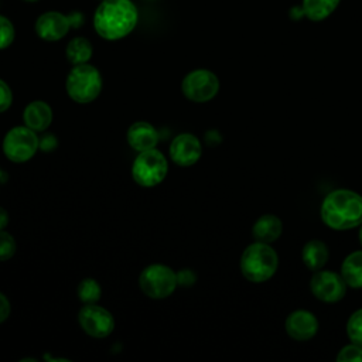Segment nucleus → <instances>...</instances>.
Here are the masks:
<instances>
[{
    "instance_id": "393cba45",
    "label": "nucleus",
    "mask_w": 362,
    "mask_h": 362,
    "mask_svg": "<svg viewBox=\"0 0 362 362\" xmlns=\"http://www.w3.org/2000/svg\"><path fill=\"white\" fill-rule=\"evenodd\" d=\"M338 362H349V361H358L362 362V346L356 344H351L344 346L338 355H337Z\"/></svg>"
},
{
    "instance_id": "412c9836",
    "label": "nucleus",
    "mask_w": 362,
    "mask_h": 362,
    "mask_svg": "<svg viewBox=\"0 0 362 362\" xmlns=\"http://www.w3.org/2000/svg\"><path fill=\"white\" fill-rule=\"evenodd\" d=\"M102 288L99 283L93 279H83L78 286V297L83 304L98 303L100 298Z\"/></svg>"
},
{
    "instance_id": "4468645a",
    "label": "nucleus",
    "mask_w": 362,
    "mask_h": 362,
    "mask_svg": "<svg viewBox=\"0 0 362 362\" xmlns=\"http://www.w3.org/2000/svg\"><path fill=\"white\" fill-rule=\"evenodd\" d=\"M127 143L139 153L146 151L157 146L158 133L153 124L147 122H136L127 130Z\"/></svg>"
},
{
    "instance_id": "b1692460",
    "label": "nucleus",
    "mask_w": 362,
    "mask_h": 362,
    "mask_svg": "<svg viewBox=\"0 0 362 362\" xmlns=\"http://www.w3.org/2000/svg\"><path fill=\"white\" fill-rule=\"evenodd\" d=\"M14 27L13 23L4 17L0 16V49L7 48L14 41Z\"/></svg>"
},
{
    "instance_id": "7c9ffc66",
    "label": "nucleus",
    "mask_w": 362,
    "mask_h": 362,
    "mask_svg": "<svg viewBox=\"0 0 362 362\" xmlns=\"http://www.w3.org/2000/svg\"><path fill=\"white\" fill-rule=\"evenodd\" d=\"M7 223H8V214L4 208L0 206V230L4 229L7 226Z\"/></svg>"
},
{
    "instance_id": "f8f14e48",
    "label": "nucleus",
    "mask_w": 362,
    "mask_h": 362,
    "mask_svg": "<svg viewBox=\"0 0 362 362\" xmlns=\"http://www.w3.org/2000/svg\"><path fill=\"white\" fill-rule=\"evenodd\" d=\"M69 28L68 16L59 11H47L35 21V33L44 41H58L68 34Z\"/></svg>"
},
{
    "instance_id": "f03ea898",
    "label": "nucleus",
    "mask_w": 362,
    "mask_h": 362,
    "mask_svg": "<svg viewBox=\"0 0 362 362\" xmlns=\"http://www.w3.org/2000/svg\"><path fill=\"white\" fill-rule=\"evenodd\" d=\"M322 222L335 230H346L362 223V197L351 189H335L321 204Z\"/></svg>"
},
{
    "instance_id": "423d86ee",
    "label": "nucleus",
    "mask_w": 362,
    "mask_h": 362,
    "mask_svg": "<svg viewBox=\"0 0 362 362\" xmlns=\"http://www.w3.org/2000/svg\"><path fill=\"white\" fill-rule=\"evenodd\" d=\"M139 284L141 291L150 298H165L175 290L178 284L177 273L165 264L147 266L140 277Z\"/></svg>"
},
{
    "instance_id": "cd10ccee",
    "label": "nucleus",
    "mask_w": 362,
    "mask_h": 362,
    "mask_svg": "<svg viewBox=\"0 0 362 362\" xmlns=\"http://www.w3.org/2000/svg\"><path fill=\"white\" fill-rule=\"evenodd\" d=\"M177 279H178V284L191 286L195 281V274L191 270H181L180 273H177Z\"/></svg>"
},
{
    "instance_id": "ddd939ff",
    "label": "nucleus",
    "mask_w": 362,
    "mask_h": 362,
    "mask_svg": "<svg viewBox=\"0 0 362 362\" xmlns=\"http://www.w3.org/2000/svg\"><path fill=\"white\" fill-rule=\"evenodd\" d=\"M286 331L296 341L311 339L318 331L317 317L307 310L293 311L286 318Z\"/></svg>"
},
{
    "instance_id": "6e6552de",
    "label": "nucleus",
    "mask_w": 362,
    "mask_h": 362,
    "mask_svg": "<svg viewBox=\"0 0 362 362\" xmlns=\"http://www.w3.org/2000/svg\"><path fill=\"white\" fill-rule=\"evenodd\" d=\"M181 89L187 99L197 103H204L215 98L218 93L219 79L208 69H195L185 75Z\"/></svg>"
},
{
    "instance_id": "a211bd4d",
    "label": "nucleus",
    "mask_w": 362,
    "mask_h": 362,
    "mask_svg": "<svg viewBox=\"0 0 362 362\" xmlns=\"http://www.w3.org/2000/svg\"><path fill=\"white\" fill-rule=\"evenodd\" d=\"M341 276L346 286L362 288V250L352 252L345 257L341 266Z\"/></svg>"
},
{
    "instance_id": "aec40b11",
    "label": "nucleus",
    "mask_w": 362,
    "mask_h": 362,
    "mask_svg": "<svg viewBox=\"0 0 362 362\" xmlns=\"http://www.w3.org/2000/svg\"><path fill=\"white\" fill-rule=\"evenodd\" d=\"M92 44L85 37H75L66 45V58L72 65L86 64L92 57Z\"/></svg>"
},
{
    "instance_id": "9b49d317",
    "label": "nucleus",
    "mask_w": 362,
    "mask_h": 362,
    "mask_svg": "<svg viewBox=\"0 0 362 362\" xmlns=\"http://www.w3.org/2000/svg\"><path fill=\"white\" fill-rule=\"evenodd\" d=\"M202 154V147L197 136L191 133H181L174 137L170 146V157L171 160L181 165L189 167L195 164Z\"/></svg>"
},
{
    "instance_id": "9d476101",
    "label": "nucleus",
    "mask_w": 362,
    "mask_h": 362,
    "mask_svg": "<svg viewBox=\"0 0 362 362\" xmlns=\"http://www.w3.org/2000/svg\"><path fill=\"white\" fill-rule=\"evenodd\" d=\"M311 293L324 303H337L346 293V283L342 276L331 270H317L310 281Z\"/></svg>"
},
{
    "instance_id": "0eeeda50",
    "label": "nucleus",
    "mask_w": 362,
    "mask_h": 362,
    "mask_svg": "<svg viewBox=\"0 0 362 362\" xmlns=\"http://www.w3.org/2000/svg\"><path fill=\"white\" fill-rule=\"evenodd\" d=\"M40 148V139L27 126H17L7 132L3 140V151L13 163L28 161Z\"/></svg>"
},
{
    "instance_id": "39448f33",
    "label": "nucleus",
    "mask_w": 362,
    "mask_h": 362,
    "mask_svg": "<svg viewBox=\"0 0 362 362\" xmlns=\"http://www.w3.org/2000/svg\"><path fill=\"white\" fill-rule=\"evenodd\" d=\"M168 170V163L161 151L156 147L140 151L132 165V175L141 187H154L160 184Z\"/></svg>"
},
{
    "instance_id": "f257e3e1",
    "label": "nucleus",
    "mask_w": 362,
    "mask_h": 362,
    "mask_svg": "<svg viewBox=\"0 0 362 362\" xmlns=\"http://www.w3.org/2000/svg\"><path fill=\"white\" fill-rule=\"evenodd\" d=\"M139 20L132 0H102L93 14L95 31L105 40L116 41L130 34Z\"/></svg>"
},
{
    "instance_id": "c85d7f7f",
    "label": "nucleus",
    "mask_w": 362,
    "mask_h": 362,
    "mask_svg": "<svg viewBox=\"0 0 362 362\" xmlns=\"http://www.w3.org/2000/svg\"><path fill=\"white\" fill-rule=\"evenodd\" d=\"M8 315H10V301L3 293H0V322L6 321Z\"/></svg>"
},
{
    "instance_id": "4be33fe9",
    "label": "nucleus",
    "mask_w": 362,
    "mask_h": 362,
    "mask_svg": "<svg viewBox=\"0 0 362 362\" xmlns=\"http://www.w3.org/2000/svg\"><path fill=\"white\" fill-rule=\"evenodd\" d=\"M346 335L351 342L362 346V308L356 310L346 322Z\"/></svg>"
},
{
    "instance_id": "2eb2a0df",
    "label": "nucleus",
    "mask_w": 362,
    "mask_h": 362,
    "mask_svg": "<svg viewBox=\"0 0 362 362\" xmlns=\"http://www.w3.org/2000/svg\"><path fill=\"white\" fill-rule=\"evenodd\" d=\"M23 120L24 124L31 130L42 132L52 122V109L44 100H34L25 106Z\"/></svg>"
},
{
    "instance_id": "20e7f679",
    "label": "nucleus",
    "mask_w": 362,
    "mask_h": 362,
    "mask_svg": "<svg viewBox=\"0 0 362 362\" xmlns=\"http://www.w3.org/2000/svg\"><path fill=\"white\" fill-rule=\"evenodd\" d=\"M102 90L100 72L89 64L74 65L66 76V92L74 102L89 103Z\"/></svg>"
},
{
    "instance_id": "bb28decb",
    "label": "nucleus",
    "mask_w": 362,
    "mask_h": 362,
    "mask_svg": "<svg viewBox=\"0 0 362 362\" xmlns=\"http://www.w3.org/2000/svg\"><path fill=\"white\" fill-rule=\"evenodd\" d=\"M57 144H58V141L54 134H45L40 139V148L42 151H51L57 147Z\"/></svg>"
},
{
    "instance_id": "5701e85b",
    "label": "nucleus",
    "mask_w": 362,
    "mask_h": 362,
    "mask_svg": "<svg viewBox=\"0 0 362 362\" xmlns=\"http://www.w3.org/2000/svg\"><path fill=\"white\" fill-rule=\"evenodd\" d=\"M17 245L14 238L6 232L4 229L0 230V262H6L8 259H11L16 253Z\"/></svg>"
},
{
    "instance_id": "473e14b6",
    "label": "nucleus",
    "mask_w": 362,
    "mask_h": 362,
    "mask_svg": "<svg viewBox=\"0 0 362 362\" xmlns=\"http://www.w3.org/2000/svg\"><path fill=\"white\" fill-rule=\"evenodd\" d=\"M362 225V223H361ZM359 242H361V245H362V226H361V229H359Z\"/></svg>"
},
{
    "instance_id": "dca6fc26",
    "label": "nucleus",
    "mask_w": 362,
    "mask_h": 362,
    "mask_svg": "<svg viewBox=\"0 0 362 362\" xmlns=\"http://www.w3.org/2000/svg\"><path fill=\"white\" fill-rule=\"evenodd\" d=\"M283 232V223L281 221L272 214L262 215L253 225L252 235L255 240L257 242H264V243H272L280 238Z\"/></svg>"
},
{
    "instance_id": "7ed1b4c3",
    "label": "nucleus",
    "mask_w": 362,
    "mask_h": 362,
    "mask_svg": "<svg viewBox=\"0 0 362 362\" xmlns=\"http://www.w3.org/2000/svg\"><path fill=\"white\" fill-rule=\"evenodd\" d=\"M279 257L276 250L264 242H255L249 245L240 257L242 274L253 283L269 280L277 270Z\"/></svg>"
},
{
    "instance_id": "6ab92c4d",
    "label": "nucleus",
    "mask_w": 362,
    "mask_h": 362,
    "mask_svg": "<svg viewBox=\"0 0 362 362\" xmlns=\"http://www.w3.org/2000/svg\"><path fill=\"white\" fill-rule=\"evenodd\" d=\"M341 0H301L304 17L311 21H322L329 17Z\"/></svg>"
},
{
    "instance_id": "1a4fd4ad",
    "label": "nucleus",
    "mask_w": 362,
    "mask_h": 362,
    "mask_svg": "<svg viewBox=\"0 0 362 362\" xmlns=\"http://www.w3.org/2000/svg\"><path fill=\"white\" fill-rule=\"evenodd\" d=\"M78 321L82 329L93 338H105L112 334L115 320L112 314L96 303L85 304L78 314Z\"/></svg>"
},
{
    "instance_id": "a878e982",
    "label": "nucleus",
    "mask_w": 362,
    "mask_h": 362,
    "mask_svg": "<svg viewBox=\"0 0 362 362\" xmlns=\"http://www.w3.org/2000/svg\"><path fill=\"white\" fill-rule=\"evenodd\" d=\"M13 102V93L10 86L0 79V113L6 112Z\"/></svg>"
},
{
    "instance_id": "2f4dec72",
    "label": "nucleus",
    "mask_w": 362,
    "mask_h": 362,
    "mask_svg": "<svg viewBox=\"0 0 362 362\" xmlns=\"http://www.w3.org/2000/svg\"><path fill=\"white\" fill-rule=\"evenodd\" d=\"M7 181V174L0 168V182H6Z\"/></svg>"
},
{
    "instance_id": "72a5a7b5",
    "label": "nucleus",
    "mask_w": 362,
    "mask_h": 362,
    "mask_svg": "<svg viewBox=\"0 0 362 362\" xmlns=\"http://www.w3.org/2000/svg\"><path fill=\"white\" fill-rule=\"evenodd\" d=\"M24 1H37V0H24Z\"/></svg>"
},
{
    "instance_id": "c756f323",
    "label": "nucleus",
    "mask_w": 362,
    "mask_h": 362,
    "mask_svg": "<svg viewBox=\"0 0 362 362\" xmlns=\"http://www.w3.org/2000/svg\"><path fill=\"white\" fill-rule=\"evenodd\" d=\"M68 20L71 24V28H79L83 24V14L79 11H72L68 14Z\"/></svg>"
},
{
    "instance_id": "f3484780",
    "label": "nucleus",
    "mask_w": 362,
    "mask_h": 362,
    "mask_svg": "<svg viewBox=\"0 0 362 362\" xmlns=\"http://www.w3.org/2000/svg\"><path fill=\"white\" fill-rule=\"evenodd\" d=\"M328 256L329 253H328L327 245L318 239H313L307 242L301 252V259L304 264L313 272L321 270L325 266Z\"/></svg>"
}]
</instances>
